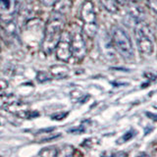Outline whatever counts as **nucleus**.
Masks as SVG:
<instances>
[{
	"mask_svg": "<svg viewBox=\"0 0 157 157\" xmlns=\"http://www.w3.org/2000/svg\"><path fill=\"white\" fill-rule=\"evenodd\" d=\"M16 102V97L13 94H0V108L11 106Z\"/></svg>",
	"mask_w": 157,
	"mask_h": 157,
	"instance_id": "nucleus-9",
	"label": "nucleus"
},
{
	"mask_svg": "<svg viewBox=\"0 0 157 157\" xmlns=\"http://www.w3.org/2000/svg\"><path fill=\"white\" fill-rule=\"evenodd\" d=\"M148 6L157 13V0H148Z\"/></svg>",
	"mask_w": 157,
	"mask_h": 157,
	"instance_id": "nucleus-17",
	"label": "nucleus"
},
{
	"mask_svg": "<svg viewBox=\"0 0 157 157\" xmlns=\"http://www.w3.org/2000/svg\"><path fill=\"white\" fill-rule=\"evenodd\" d=\"M99 1L107 11L111 13H116L118 11V3L116 2V0H99Z\"/></svg>",
	"mask_w": 157,
	"mask_h": 157,
	"instance_id": "nucleus-11",
	"label": "nucleus"
},
{
	"mask_svg": "<svg viewBox=\"0 0 157 157\" xmlns=\"http://www.w3.org/2000/svg\"><path fill=\"white\" fill-rule=\"evenodd\" d=\"M64 26H65L64 14L54 11L50 18L48 19L45 29H44V36L41 43L42 51L47 55L51 54L56 49L62 33L64 32Z\"/></svg>",
	"mask_w": 157,
	"mask_h": 157,
	"instance_id": "nucleus-1",
	"label": "nucleus"
},
{
	"mask_svg": "<svg viewBox=\"0 0 157 157\" xmlns=\"http://www.w3.org/2000/svg\"><path fill=\"white\" fill-rule=\"evenodd\" d=\"M56 56L63 62H68L72 57L71 33L67 31L62 33L61 38L56 46Z\"/></svg>",
	"mask_w": 157,
	"mask_h": 157,
	"instance_id": "nucleus-6",
	"label": "nucleus"
},
{
	"mask_svg": "<svg viewBox=\"0 0 157 157\" xmlns=\"http://www.w3.org/2000/svg\"><path fill=\"white\" fill-rule=\"evenodd\" d=\"M147 115H148L149 117H151L152 120H157V115H152L151 113H147Z\"/></svg>",
	"mask_w": 157,
	"mask_h": 157,
	"instance_id": "nucleus-21",
	"label": "nucleus"
},
{
	"mask_svg": "<svg viewBox=\"0 0 157 157\" xmlns=\"http://www.w3.org/2000/svg\"><path fill=\"white\" fill-rule=\"evenodd\" d=\"M135 131H132V130H131V131H128L126 134H124V136H123L121 139L118 140V144H122V142H126V141H128V140H132V137L135 136Z\"/></svg>",
	"mask_w": 157,
	"mask_h": 157,
	"instance_id": "nucleus-14",
	"label": "nucleus"
},
{
	"mask_svg": "<svg viewBox=\"0 0 157 157\" xmlns=\"http://www.w3.org/2000/svg\"><path fill=\"white\" fill-rule=\"evenodd\" d=\"M71 33V46H72V55L77 60H82L86 54V46L85 39L82 36L81 28L75 27Z\"/></svg>",
	"mask_w": 157,
	"mask_h": 157,
	"instance_id": "nucleus-5",
	"label": "nucleus"
},
{
	"mask_svg": "<svg viewBox=\"0 0 157 157\" xmlns=\"http://www.w3.org/2000/svg\"><path fill=\"white\" fill-rule=\"evenodd\" d=\"M67 115H68V113H61V114H56V115H53L52 116V119L53 120H62Z\"/></svg>",
	"mask_w": 157,
	"mask_h": 157,
	"instance_id": "nucleus-18",
	"label": "nucleus"
},
{
	"mask_svg": "<svg viewBox=\"0 0 157 157\" xmlns=\"http://www.w3.org/2000/svg\"><path fill=\"white\" fill-rule=\"evenodd\" d=\"M75 148L72 145H63L61 149L58 150V156H72Z\"/></svg>",
	"mask_w": 157,
	"mask_h": 157,
	"instance_id": "nucleus-12",
	"label": "nucleus"
},
{
	"mask_svg": "<svg viewBox=\"0 0 157 157\" xmlns=\"http://www.w3.org/2000/svg\"><path fill=\"white\" fill-rule=\"evenodd\" d=\"M50 71L51 74L54 77H57V78H63V77H66L67 74L69 72V69L63 65H56V66H52L50 68Z\"/></svg>",
	"mask_w": 157,
	"mask_h": 157,
	"instance_id": "nucleus-8",
	"label": "nucleus"
},
{
	"mask_svg": "<svg viewBox=\"0 0 157 157\" xmlns=\"http://www.w3.org/2000/svg\"><path fill=\"white\" fill-rule=\"evenodd\" d=\"M18 9V0H0V23L4 24L14 19Z\"/></svg>",
	"mask_w": 157,
	"mask_h": 157,
	"instance_id": "nucleus-7",
	"label": "nucleus"
},
{
	"mask_svg": "<svg viewBox=\"0 0 157 157\" xmlns=\"http://www.w3.org/2000/svg\"><path fill=\"white\" fill-rule=\"evenodd\" d=\"M135 34L140 52L147 56L151 55L154 50V36L148 26L139 22L136 25Z\"/></svg>",
	"mask_w": 157,
	"mask_h": 157,
	"instance_id": "nucleus-2",
	"label": "nucleus"
},
{
	"mask_svg": "<svg viewBox=\"0 0 157 157\" xmlns=\"http://www.w3.org/2000/svg\"><path fill=\"white\" fill-rule=\"evenodd\" d=\"M156 29H157V22H156Z\"/></svg>",
	"mask_w": 157,
	"mask_h": 157,
	"instance_id": "nucleus-22",
	"label": "nucleus"
},
{
	"mask_svg": "<svg viewBox=\"0 0 157 157\" xmlns=\"http://www.w3.org/2000/svg\"><path fill=\"white\" fill-rule=\"evenodd\" d=\"M38 155L40 156H45V157H54L58 156V148L56 146H49V147H44L40 151H39Z\"/></svg>",
	"mask_w": 157,
	"mask_h": 157,
	"instance_id": "nucleus-10",
	"label": "nucleus"
},
{
	"mask_svg": "<svg viewBox=\"0 0 157 157\" xmlns=\"http://www.w3.org/2000/svg\"><path fill=\"white\" fill-rule=\"evenodd\" d=\"M7 86H8V82L1 78V80H0V91L6 90Z\"/></svg>",
	"mask_w": 157,
	"mask_h": 157,
	"instance_id": "nucleus-19",
	"label": "nucleus"
},
{
	"mask_svg": "<svg viewBox=\"0 0 157 157\" xmlns=\"http://www.w3.org/2000/svg\"><path fill=\"white\" fill-rule=\"evenodd\" d=\"M81 18L83 22L82 31L90 37H93L97 32V25L94 6L90 0H86L82 4L81 9Z\"/></svg>",
	"mask_w": 157,
	"mask_h": 157,
	"instance_id": "nucleus-4",
	"label": "nucleus"
},
{
	"mask_svg": "<svg viewBox=\"0 0 157 157\" xmlns=\"http://www.w3.org/2000/svg\"><path fill=\"white\" fill-rule=\"evenodd\" d=\"M59 1H60V0H40V2L44 5V6H46V7L53 6V5H55Z\"/></svg>",
	"mask_w": 157,
	"mask_h": 157,
	"instance_id": "nucleus-16",
	"label": "nucleus"
},
{
	"mask_svg": "<svg viewBox=\"0 0 157 157\" xmlns=\"http://www.w3.org/2000/svg\"><path fill=\"white\" fill-rule=\"evenodd\" d=\"M130 1H132V0H116V2L119 3V4H126Z\"/></svg>",
	"mask_w": 157,
	"mask_h": 157,
	"instance_id": "nucleus-20",
	"label": "nucleus"
},
{
	"mask_svg": "<svg viewBox=\"0 0 157 157\" xmlns=\"http://www.w3.org/2000/svg\"><path fill=\"white\" fill-rule=\"evenodd\" d=\"M36 78H37L38 82H44L50 80V75L46 72H38Z\"/></svg>",
	"mask_w": 157,
	"mask_h": 157,
	"instance_id": "nucleus-15",
	"label": "nucleus"
},
{
	"mask_svg": "<svg viewBox=\"0 0 157 157\" xmlns=\"http://www.w3.org/2000/svg\"><path fill=\"white\" fill-rule=\"evenodd\" d=\"M0 39H2V40L5 42V43H11V37L8 34V33L6 32V29H4L3 25L0 23Z\"/></svg>",
	"mask_w": 157,
	"mask_h": 157,
	"instance_id": "nucleus-13",
	"label": "nucleus"
},
{
	"mask_svg": "<svg viewBox=\"0 0 157 157\" xmlns=\"http://www.w3.org/2000/svg\"><path fill=\"white\" fill-rule=\"evenodd\" d=\"M113 42L118 52L125 59L132 60L134 58V49H132V41L124 29L118 27L113 29Z\"/></svg>",
	"mask_w": 157,
	"mask_h": 157,
	"instance_id": "nucleus-3",
	"label": "nucleus"
}]
</instances>
